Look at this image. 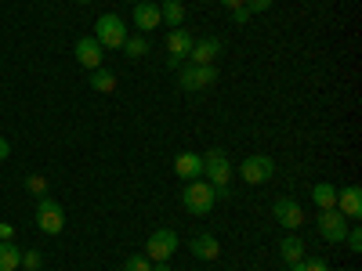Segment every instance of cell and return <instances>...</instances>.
I'll return each mask as SVG.
<instances>
[{
  "label": "cell",
  "instance_id": "24",
  "mask_svg": "<svg viewBox=\"0 0 362 271\" xmlns=\"http://www.w3.org/2000/svg\"><path fill=\"white\" fill-rule=\"evenodd\" d=\"M124 271H153V260H148L145 253H134L124 260Z\"/></svg>",
  "mask_w": 362,
  "mask_h": 271
},
{
  "label": "cell",
  "instance_id": "33",
  "mask_svg": "<svg viewBox=\"0 0 362 271\" xmlns=\"http://www.w3.org/2000/svg\"><path fill=\"white\" fill-rule=\"evenodd\" d=\"M153 271H170V260H153Z\"/></svg>",
  "mask_w": 362,
  "mask_h": 271
},
{
  "label": "cell",
  "instance_id": "7",
  "mask_svg": "<svg viewBox=\"0 0 362 271\" xmlns=\"http://www.w3.org/2000/svg\"><path fill=\"white\" fill-rule=\"evenodd\" d=\"M218 80V66H185L177 76L181 90H206V87H214Z\"/></svg>",
  "mask_w": 362,
  "mask_h": 271
},
{
  "label": "cell",
  "instance_id": "32",
  "mask_svg": "<svg viewBox=\"0 0 362 271\" xmlns=\"http://www.w3.org/2000/svg\"><path fill=\"white\" fill-rule=\"evenodd\" d=\"M218 4H221V8H228V11H232V8H243V0H218Z\"/></svg>",
  "mask_w": 362,
  "mask_h": 271
},
{
  "label": "cell",
  "instance_id": "18",
  "mask_svg": "<svg viewBox=\"0 0 362 271\" xmlns=\"http://www.w3.org/2000/svg\"><path fill=\"white\" fill-rule=\"evenodd\" d=\"M90 87H95L98 95H112V90H116V73H112V69H105V66L90 69Z\"/></svg>",
  "mask_w": 362,
  "mask_h": 271
},
{
  "label": "cell",
  "instance_id": "10",
  "mask_svg": "<svg viewBox=\"0 0 362 271\" xmlns=\"http://www.w3.org/2000/svg\"><path fill=\"white\" fill-rule=\"evenodd\" d=\"M272 214H276V221H279L286 231H297L300 224H305V210H300V203H297V199H290V195L276 199V206H272Z\"/></svg>",
  "mask_w": 362,
  "mask_h": 271
},
{
  "label": "cell",
  "instance_id": "31",
  "mask_svg": "<svg viewBox=\"0 0 362 271\" xmlns=\"http://www.w3.org/2000/svg\"><path fill=\"white\" fill-rule=\"evenodd\" d=\"M8 156H11V141H8V138H0V163H4Z\"/></svg>",
  "mask_w": 362,
  "mask_h": 271
},
{
  "label": "cell",
  "instance_id": "20",
  "mask_svg": "<svg viewBox=\"0 0 362 271\" xmlns=\"http://www.w3.org/2000/svg\"><path fill=\"white\" fill-rule=\"evenodd\" d=\"M312 203H315L319 210H334V206H337V188L326 185V181H319V185L312 188Z\"/></svg>",
  "mask_w": 362,
  "mask_h": 271
},
{
  "label": "cell",
  "instance_id": "36",
  "mask_svg": "<svg viewBox=\"0 0 362 271\" xmlns=\"http://www.w3.org/2000/svg\"><path fill=\"white\" fill-rule=\"evenodd\" d=\"M131 4H138V0H131Z\"/></svg>",
  "mask_w": 362,
  "mask_h": 271
},
{
  "label": "cell",
  "instance_id": "25",
  "mask_svg": "<svg viewBox=\"0 0 362 271\" xmlns=\"http://www.w3.org/2000/svg\"><path fill=\"white\" fill-rule=\"evenodd\" d=\"M25 192H29V195H47V181H44L40 174H29V177H25Z\"/></svg>",
  "mask_w": 362,
  "mask_h": 271
},
{
  "label": "cell",
  "instance_id": "27",
  "mask_svg": "<svg viewBox=\"0 0 362 271\" xmlns=\"http://www.w3.org/2000/svg\"><path fill=\"white\" fill-rule=\"evenodd\" d=\"M272 4H276V0H243V8H247L250 15H261V11H268Z\"/></svg>",
  "mask_w": 362,
  "mask_h": 271
},
{
  "label": "cell",
  "instance_id": "29",
  "mask_svg": "<svg viewBox=\"0 0 362 271\" xmlns=\"http://www.w3.org/2000/svg\"><path fill=\"white\" fill-rule=\"evenodd\" d=\"M250 18H254V15H250L247 8H232V22H235V25H247Z\"/></svg>",
  "mask_w": 362,
  "mask_h": 271
},
{
  "label": "cell",
  "instance_id": "8",
  "mask_svg": "<svg viewBox=\"0 0 362 271\" xmlns=\"http://www.w3.org/2000/svg\"><path fill=\"white\" fill-rule=\"evenodd\" d=\"M272 174H276V163H272V156H247L243 163H239V177H243L247 185H264Z\"/></svg>",
  "mask_w": 362,
  "mask_h": 271
},
{
  "label": "cell",
  "instance_id": "9",
  "mask_svg": "<svg viewBox=\"0 0 362 271\" xmlns=\"http://www.w3.org/2000/svg\"><path fill=\"white\" fill-rule=\"evenodd\" d=\"M192 44H196V37L189 33V29H181V25H177V29H170V37H167V51H170V54H167V66H170V69H177V66L189 58Z\"/></svg>",
  "mask_w": 362,
  "mask_h": 271
},
{
  "label": "cell",
  "instance_id": "5",
  "mask_svg": "<svg viewBox=\"0 0 362 271\" xmlns=\"http://www.w3.org/2000/svg\"><path fill=\"white\" fill-rule=\"evenodd\" d=\"M315 224H319V235L326 239V243H344V235H348V217L341 214L337 206H334V210H319Z\"/></svg>",
  "mask_w": 362,
  "mask_h": 271
},
{
  "label": "cell",
  "instance_id": "21",
  "mask_svg": "<svg viewBox=\"0 0 362 271\" xmlns=\"http://www.w3.org/2000/svg\"><path fill=\"white\" fill-rule=\"evenodd\" d=\"M18 267H22V250L8 239V243H0V271H18Z\"/></svg>",
  "mask_w": 362,
  "mask_h": 271
},
{
  "label": "cell",
  "instance_id": "4",
  "mask_svg": "<svg viewBox=\"0 0 362 271\" xmlns=\"http://www.w3.org/2000/svg\"><path fill=\"white\" fill-rule=\"evenodd\" d=\"M37 228H40L44 235H62V228H66V210H62V203L51 199V195H40V199H37Z\"/></svg>",
  "mask_w": 362,
  "mask_h": 271
},
{
  "label": "cell",
  "instance_id": "12",
  "mask_svg": "<svg viewBox=\"0 0 362 271\" xmlns=\"http://www.w3.org/2000/svg\"><path fill=\"white\" fill-rule=\"evenodd\" d=\"M73 51H76V62H80L83 69H98V66L105 62V47H102L95 37H80Z\"/></svg>",
  "mask_w": 362,
  "mask_h": 271
},
{
  "label": "cell",
  "instance_id": "35",
  "mask_svg": "<svg viewBox=\"0 0 362 271\" xmlns=\"http://www.w3.org/2000/svg\"><path fill=\"white\" fill-rule=\"evenodd\" d=\"M76 4H90V0H76Z\"/></svg>",
  "mask_w": 362,
  "mask_h": 271
},
{
  "label": "cell",
  "instance_id": "15",
  "mask_svg": "<svg viewBox=\"0 0 362 271\" xmlns=\"http://www.w3.org/2000/svg\"><path fill=\"white\" fill-rule=\"evenodd\" d=\"M174 174H177L181 181H199V177H203V156H199V152H177Z\"/></svg>",
  "mask_w": 362,
  "mask_h": 271
},
{
  "label": "cell",
  "instance_id": "30",
  "mask_svg": "<svg viewBox=\"0 0 362 271\" xmlns=\"http://www.w3.org/2000/svg\"><path fill=\"white\" fill-rule=\"evenodd\" d=\"M8 239H15V224L0 221V243H8Z\"/></svg>",
  "mask_w": 362,
  "mask_h": 271
},
{
  "label": "cell",
  "instance_id": "22",
  "mask_svg": "<svg viewBox=\"0 0 362 271\" xmlns=\"http://www.w3.org/2000/svg\"><path fill=\"white\" fill-rule=\"evenodd\" d=\"M148 51V40H145V33H138V37H127L124 40V54L131 58V62H134V58H141Z\"/></svg>",
  "mask_w": 362,
  "mask_h": 271
},
{
  "label": "cell",
  "instance_id": "16",
  "mask_svg": "<svg viewBox=\"0 0 362 271\" xmlns=\"http://www.w3.org/2000/svg\"><path fill=\"white\" fill-rule=\"evenodd\" d=\"M192 253H196L199 260H218V253H221V243H218V235H210V231L196 235V239H192Z\"/></svg>",
  "mask_w": 362,
  "mask_h": 271
},
{
  "label": "cell",
  "instance_id": "13",
  "mask_svg": "<svg viewBox=\"0 0 362 271\" xmlns=\"http://www.w3.org/2000/svg\"><path fill=\"white\" fill-rule=\"evenodd\" d=\"M131 22L138 25V33H153V29L160 25V4H153V0H138Z\"/></svg>",
  "mask_w": 362,
  "mask_h": 271
},
{
  "label": "cell",
  "instance_id": "14",
  "mask_svg": "<svg viewBox=\"0 0 362 271\" xmlns=\"http://www.w3.org/2000/svg\"><path fill=\"white\" fill-rule=\"evenodd\" d=\"M337 210H341L348 221H362V188L358 185H348L344 192H337Z\"/></svg>",
  "mask_w": 362,
  "mask_h": 271
},
{
  "label": "cell",
  "instance_id": "26",
  "mask_svg": "<svg viewBox=\"0 0 362 271\" xmlns=\"http://www.w3.org/2000/svg\"><path fill=\"white\" fill-rule=\"evenodd\" d=\"M344 243H348V250H351V253H362V228H358V224H348Z\"/></svg>",
  "mask_w": 362,
  "mask_h": 271
},
{
  "label": "cell",
  "instance_id": "6",
  "mask_svg": "<svg viewBox=\"0 0 362 271\" xmlns=\"http://www.w3.org/2000/svg\"><path fill=\"white\" fill-rule=\"evenodd\" d=\"M174 253H177V231L156 228L153 235H148V243H145V257L148 260H170Z\"/></svg>",
  "mask_w": 362,
  "mask_h": 271
},
{
  "label": "cell",
  "instance_id": "2",
  "mask_svg": "<svg viewBox=\"0 0 362 271\" xmlns=\"http://www.w3.org/2000/svg\"><path fill=\"white\" fill-rule=\"evenodd\" d=\"M203 177L218 188V195H228V181H232V163L221 148H210L203 156Z\"/></svg>",
  "mask_w": 362,
  "mask_h": 271
},
{
  "label": "cell",
  "instance_id": "11",
  "mask_svg": "<svg viewBox=\"0 0 362 271\" xmlns=\"http://www.w3.org/2000/svg\"><path fill=\"white\" fill-rule=\"evenodd\" d=\"M221 54H225V44H221L218 37H203V40H196V44H192L189 62H192V66H214Z\"/></svg>",
  "mask_w": 362,
  "mask_h": 271
},
{
  "label": "cell",
  "instance_id": "19",
  "mask_svg": "<svg viewBox=\"0 0 362 271\" xmlns=\"http://www.w3.org/2000/svg\"><path fill=\"white\" fill-rule=\"evenodd\" d=\"M279 253H283V260H286V264H297V260H305V243H300L297 235H283Z\"/></svg>",
  "mask_w": 362,
  "mask_h": 271
},
{
  "label": "cell",
  "instance_id": "34",
  "mask_svg": "<svg viewBox=\"0 0 362 271\" xmlns=\"http://www.w3.org/2000/svg\"><path fill=\"white\" fill-rule=\"evenodd\" d=\"M290 271H305V267H300V260H297V264H290Z\"/></svg>",
  "mask_w": 362,
  "mask_h": 271
},
{
  "label": "cell",
  "instance_id": "1",
  "mask_svg": "<svg viewBox=\"0 0 362 271\" xmlns=\"http://www.w3.org/2000/svg\"><path fill=\"white\" fill-rule=\"evenodd\" d=\"M218 199H221L218 188L210 185V181H203V177L199 181H185V192H181V206H185L192 217H206Z\"/></svg>",
  "mask_w": 362,
  "mask_h": 271
},
{
  "label": "cell",
  "instance_id": "3",
  "mask_svg": "<svg viewBox=\"0 0 362 271\" xmlns=\"http://www.w3.org/2000/svg\"><path fill=\"white\" fill-rule=\"evenodd\" d=\"M95 40H98L105 51L124 47V40H127V22L119 18V15H112V11H105V15L95 22Z\"/></svg>",
  "mask_w": 362,
  "mask_h": 271
},
{
  "label": "cell",
  "instance_id": "17",
  "mask_svg": "<svg viewBox=\"0 0 362 271\" xmlns=\"http://www.w3.org/2000/svg\"><path fill=\"white\" fill-rule=\"evenodd\" d=\"M160 22L177 29L181 22H185V4H181V0H163V4H160Z\"/></svg>",
  "mask_w": 362,
  "mask_h": 271
},
{
  "label": "cell",
  "instance_id": "23",
  "mask_svg": "<svg viewBox=\"0 0 362 271\" xmlns=\"http://www.w3.org/2000/svg\"><path fill=\"white\" fill-rule=\"evenodd\" d=\"M22 267L25 271H40L44 267V253L40 250H22Z\"/></svg>",
  "mask_w": 362,
  "mask_h": 271
},
{
  "label": "cell",
  "instance_id": "28",
  "mask_svg": "<svg viewBox=\"0 0 362 271\" xmlns=\"http://www.w3.org/2000/svg\"><path fill=\"white\" fill-rule=\"evenodd\" d=\"M300 267H305V271H329V264L322 257H305V260H300Z\"/></svg>",
  "mask_w": 362,
  "mask_h": 271
}]
</instances>
